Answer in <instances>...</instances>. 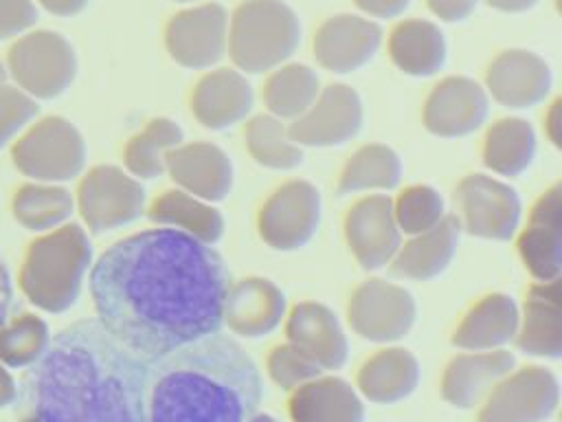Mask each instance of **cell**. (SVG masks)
<instances>
[{
	"mask_svg": "<svg viewBox=\"0 0 562 422\" xmlns=\"http://www.w3.org/2000/svg\"><path fill=\"white\" fill-rule=\"evenodd\" d=\"M382 44V29L360 15L327 18L314 35L316 62L336 75L353 73L367 66Z\"/></svg>",
	"mask_w": 562,
	"mask_h": 422,
	"instance_id": "cell-18",
	"label": "cell"
},
{
	"mask_svg": "<svg viewBox=\"0 0 562 422\" xmlns=\"http://www.w3.org/2000/svg\"><path fill=\"white\" fill-rule=\"evenodd\" d=\"M143 209L145 191L140 182L119 167H94L79 185V211L94 233L127 224L136 220Z\"/></svg>",
	"mask_w": 562,
	"mask_h": 422,
	"instance_id": "cell-14",
	"label": "cell"
},
{
	"mask_svg": "<svg viewBox=\"0 0 562 422\" xmlns=\"http://www.w3.org/2000/svg\"><path fill=\"white\" fill-rule=\"evenodd\" d=\"M288 343L310 356L323 371L340 369L349 358L347 334L338 316L323 303L301 301L285 319Z\"/></svg>",
	"mask_w": 562,
	"mask_h": 422,
	"instance_id": "cell-21",
	"label": "cell"
},
{
	"mask_svg": "<svg viewBox=\"0 0 562 422\" xmlns=\"http://www.w3.org/2000/svg\"><path fill=\"white\" fill-rule=\"evenodd\" d=\"M165 171L182 191L206 202H222L233 189V163L213 143L193 141L173 147Z\"/></svg>",
	"mask_w": 562,
	"mask_h": 422,
	"instance_id": "cell-20",
	"label": "cell"
},
{
	"mask_svg": "<svg viewBox=\"0 0 562 422\" xmlns=\"http://www.w3.org/2000/svg\"><path fill=\"white\" fill-rule=\"evenodd\" d=\"M301 44V22L281 0H246L231 15L228 55L250 75L288 62Z\"/></svg>",
	"mask_w": 562,
	"mask_h": 422,
	"instance_id": "cell-4",
	"label": "cell"
},
{
	"mask_svg": "<svg viewBox=\"0 0 562 422\" xmlns=\"http://www.w3.org/2000/svg\"><path fill=\"white\" fill-rule=\"evenodd\" d=\"M490 110L485 88L470 77H446L428 95L424 125L441 138H459L476 132Z\"/></svg>",
	"mask_w": 562,
	"mask_h": 422,
	"instance_id": "cell-16",
	"label": "cell"
},
{
	"mask_svg": "<svg viewBox=\"0 0 562 422\" xmlns=\"http://www.w3.org/2000/svg\"><path fill=\"white\" fill-rule=\"evenodd\" d=\"M402 180V160L389 145L369 143L353 152L338 178V196L358 191H389Z\"/></svg>",
	"mask_w": 562,
	"mask_h": 422,
	"instance_id": "cell-33",
	"label": "cell"
},
{
	"mask_svg": "<svg viewBox=\"0 0 562 422\" xmlns=\"http://www.w3.org/2000/svg\"><path fill=\"white\" fill-rule=\"evenodd\" d=\"M419 360L404 347H384L358 369V391L375 404H395L419 385Z\"/></svg>",
	"mask_w": 562,
	"mask_h": 422,
	"instance_id": "cell-29",
	"label": "cell"
},
{
	"mask_svg": "<svg viewBox=\"0 0 562 422\" xmlns=\"http://www.w3.org/2000/svg\"><path fill=\"white\" fill-rule=\"evenodd\" d=\"M520 352L540 358L562 356V286L560 279L536 281L529 288L518 332L514 336Z\"/></svg>",
	"mask_w": 562,
	"mask_h": 422,
	"instance_id": "cell-25",
	"label": "cell"
},
{
	"mask_svg": "<svg viewBox=\"0 0 562 422\" xmlns=\"http://www.w3.org/2000/svg\"><path fill=\"white\" fill-rule=\"evenodd\" d=\"M321 193L307 180H288L259 211V235L274 251H299L321 224Z\"/></svg>",
	"mask_w": 562,
	"mask_h": 422,
	"instance_id": "cell-10",
	"label": "cell"
},
{
	"mask_svg": "<svg viewBox=\"0 0 562 422\" xmlns=\"http://www.w3.org/2000/svg\"><path fill=\"white\" fill-rule=\"evenodd\" d=\"M37 20V9L31 0H0V40L18 35Z\"/></svg>",
	"mask_w": 562,
	"mask_h": 422,
	"instance_id": "cell-41",
	"label": "cell"
},
{
	"mask_svg": "<svg viewBox=\"0 0 562 422\" xmlns=\"http://www.w3.org/2000/svg\"><path fill=\"white\" fill-rule=\"evenodd\" d=\"M560 404L555 374L540 365L512 369L487 393L476 422H544Z\"/></svg>",
	"mask_w": 562,
	"mask_h": 422,
	"instance_id": "cell-6",
	"label": "cell"
},
{
	"mask_svg": "<svg viewBox=\"0 0 562 422\" xmlns=\"http://www.w3.org/2000/svg\"><path fill=\"white\" fill-rule=\"evenodd\" d=\"M520 312L509 295L492 292L474 303L452 334V345L468 352L503 349L518 332Z\"/></svg>",
	"mask_w": 562,
	"mask_h": 422,
	"instance_id": "cell-26",
	"label": "cell"
},
{
	"mask_svg": "<svg viewBox=\"0 0 562 422\" xmlns=\"http://www.w3.org/2000/svg\"><path fill=\"white\" fill-rule=\"evenodd\" d=\"M285 316V295L266 277H246L228 286L224 323L244 338H261L274 332Z\"/></svg>",
	"mask_w": 562,
	"mask_h": 422,
	"instance_id": "cell-22",
	"label": "cell"
},
{
	"mask_svg": "<svg viewBox=\"0 0 562 422\" xmlns=\"http://www.w3.org/2000/svg\"><path fill=\"white\" fill-rule=\"evenodd\" d=\"M538 138L529 121L507 116L492 123L483 143V163L498 176H520L536 158Z\"/></svg>",
	"mask_w": 562,
	"mask_h": 422,
	"instance_id": "cell-31",
	"label": "cell"
},
{
	"mask_svg": "<svg viewBox=\"0 0 562 422\" xmlns=\"http://www.w3.org/2000/svg\"><path fill=\"white\" fill-rule=\"evenodd\" d=\"M171 59L184 68L202 70L215 66L228 48V15L217 2L176 13L165 29Z\"/></svg>",
	"mask_w": 562,
	"mask_h": 422,
	"instance_id": "cell-12",
	"label": "cell"
},
{
	"mask_svg": "<svg viewBox=\"0 0 562 422\" xmlns=\"http://www.w3.org/2000/svg\"><path fill=\"white\" fill-rule=\"evenodd\" d=\"M182 145V130L171 119H154L125 147V165L138 178H156L167 169V154Z\"/></svg>",
	"mask_w": 562,
	"mask_h": 422,
	"instance_id": "cell-36",
	"label": "cell"
},
{
	"mask_svg": "<svg viewBox=\"0 0 562 422\" xmlns=\"http://www.w3.org/2000/svg\"><path fill=\"white\" fill-rule=\"evenodd\" d=\"M261 396L255 360L217 332L149 360V422H248Z\"/></svg>",
	"mask_w": 562,
	"mask_h": 422,
	"instance_id": "cell-3",
	"label": "cell"
},
{
	"mask_svg": "<svg viewBox=\"0 0 562 422\" xmlns=\"http://www.w3.org/2000/svg\"><path fill=\"white\" fill-rule=\"evenodd\" d=\"M356 7L373 18H397L402 15L411 0H353Z\"/></svg>",
	"mask_w": 562,
	"mask_h": 422,
	"instance_id": "cell-43",
	"label": "cell"
},
{
	"mask_svg": "<svg viewBox=\"0 0 562 422\" xmlns=\"http://www.w3.org/2000/svg\"><path fill=\"white\" fill-rule=\"evenodd\" d=\"M13 79L35 97H57L75 79L77 59L72 46L53 31H35L9 48Z\"/></svg>",
	"mask_w": 562,
	"mask_h": 422,
	"instance_id": "cell-7",
	"label": "cell"
},
{
	"mask_svg": "<svg viewBox=\"0 0 562 422\" xmlns=\"http://www.w3.org/2000/svg\"><path fill=\"white\" fill-rule=\"evenodd\" d=\"M11 299H13V286H11V275L7 270V264L0 257V330L9 319L11 310Z\"/></svg>",
	"mask_w": 562,
	"mask_h": 422,
	"instance_id": "cell-44",
	"label": "cell"
},
{
	"mask_svg": "<svg viewBox=\"0 0 562 422\" xmlns=\"http://www.w3.org/2000/svg\"><path fill=\"white\" fill-rule=\"evenodd\" d=\"M288 409L292 422H364L362 398L336 376H318L296 387Z\"/></svg>",
	"mask_w": 562,
	"mask_h": 422,
	"instance_id": "cell-28",
	"label": "cell"
},
{
	"mask_svg": "<svg viewBox=\"0 0 562 422\" xmlns=\"http://www.w3.org/2000/svg\"><path fill=\"white\" fill-rule=\"evenodd\" d=\"M457 200L461 229L470 235L496 242L514 237L520 224L522 204L516 189L507 182L487 174H470L459 182Z\"/></svg>",
	"mask_w": 562,
	"mask_h": 422,
	"instance_id": "cell-9",
	"label": "cell"
},
{
	"mask_svg": "<svg viewBox=\"0 0 562 422\" xmlns=\"http://www.w3.org/2000/svg\"><path fill=\"white\" fill-rule=\"evenodd\" d=\"M362 119L360 95L347 84H331L321 88L314 103L288 125V132L299 147H338L360 132Z\"/></svg>",
	"mask_w": 562,
	"mask_h": 422,
	"instance_id": "cell-11",
	"label": "cell"
},
{
	"mask_svg": "<svg viewBox=\"0 0 562 422\" xmlns=\"http://www.w3.org/2000/svg\"><path fill=\"white\" fill-rule=\"evenodd\" d=\"M72 198L61 187H22L15 196V215L31 229H48L66 220Z\"/></svg>",
	"mask_w": 562,
	"mask_h": 422,
	"instance_id": "cell-38",
	"label": "cell"
},
{
	"mask_svg": "<svg viewBox=\"0 0 562 422\" xmlns=\"http://www.w3.org/2000/svg\"><path fill=\"white\" fill-rule=\"evenodd\" d=\"M176 2H191V0H176Z\"/></svg>",
	"mask_w": 562,
	"mask_h": 422,
	"instance_id": "cell-50",
	"label": "cell"
},
{
	"mask_svg": "<svg viewBox=\"0 0 562 422\" xmlns=\"http://www.w3.org/2000/svg\"><path fill=\"white\" fill-rule=\"evenodd\" d=\"M248 422H279V420H274V418H270V415H255V418H250Z\"/></svg>",
	"mask_w": 562,
	"mask_h": 422,
	"instance_id": "cell-48",
	"label": "cell"
},
{
	"mask_svg": "<svg viewBox=\"0 0 562 422\" xmlns=\"http://www.w3.org/2000/svg\"><path fill=\"white\" fill-rule=\"evenodd\" d=\"M35 112L37 106L33 103V99H29L24 92L11 86H0V145L15 127L26 123Z\"/></svg>",
	"mask_w": 562,
	"mask_h": 422,
	"instance_id": "cell-40",
	"label": "cell"
},
{
	"mask_svg": "<svg viewBox=\"0 0 562 422\" xmlns=\"http://www.w3.org/2000/svg\"><path fill=\"white\" fill-rule=\"evenodd\" d=\"M485 86V92H490L501 106L509 110H527L547 99L553 86V75L538 53L512 48L492 59Z\"/></svg>",
	"mask_w": 562,
	"mask_h": 422,
	"instance_id": "cell-17",
	"label": "cell"
},
{
	"mask_svg": "<svg viewBox=\"0 0 562 422\" xmlns=\"http://www.w3.org/2000/svg\"><path fill=\"white\" fill-rule=\"evenodd\" d=\"M428 9L443 22H461L470 18L479 0H426Z\"/></svg>",
	"mask_w": 562,
	"mask_h": 422,
	"instance_id": "cell-42",
	"label": "cell"
},
{
	"mask_svg": "<svg viewBox=\"0 0 562 422\" xmlns=\"http://www.w3.org/2000/svg\"><path fill=\"white\" fill-rule=\"evenodd\" d=\"M516 367V356L507 349L468 352L454 356L441 378V398L457 409H472Z\"/></svg>",
	"mask_w": 562,
	"mask_h": 422,
	"instance_id": "cell-24",
	"label": "cell"
},
{
	"mask_svg": "<svg viewBox=\"0 0 562 422\" xmlns=\"http://www.w3.org/2000/svg\"><path fill=\"white\" fill-rule=\"evenodd\" d=\"M518 253L536 281L562 275V185L549 187L529 213L518 237Z\"/></svg>",
	"mask_w": 562,
	"mask_h": 422,
	"instance_id": "cell-19",
	"label": "cell"
},
{
	"mask_svg": "<svg viewBox=\"0 0 562 422\" xmlns=\"http://www.w3.org/2000/svg\"><path fill=\"white\" fill-rule=\"evenodd\" d=\"M90 255V242L77 224L33 242L22 270L24 292L46 310H66L79 295Z\"/></svg>",
	"mask_w": 562,
	"mask_h": 422,
	"instance_id": "cell-5",
	"label": "cell"
},
{
	"mask_svg": "<svg viewBox=\"0 0 562 422\" xmlns=\"http://www.w3.org/2000/svg\"><path fill=\"white\" fill-rule=\"evenodd\" d=\"M4 79V68H2V64H0V81Z\"/></svg>",
	"mask_w": 562,
	"mask_h": 422,
	"instance_id": "cell-49",
	"label": "cell"
},
{
	"mask_svg": "<svg viewBox=\"0 0 562 422\" xmlns=\"http://www.w3.org/2000/svg\"><path fill=\"white\" fill-rule=\"evenodd\" d=\"M149 218L162 226L189 233L202 244L213 246L224 235L222 213L206 200H200L182 189L165 191L149 207Z\"/></svg>",
	"mask_w": 562,
	"mask_h": 422,
	"instance_id": "cell-32",
	"label": "cell"
},
{
	"mask_svg": "<svg viewBox=\"0 0 562 422\" xmlns=\"http://www.w3.org/2000/svg\"><path fill=\"white\" fill-rule=\"evenodd\" d=\"M318 75L305 64H281L263 86L268 112L281 121L299 119L318 97Z\"/></svg>",
	"mask_w": 562,
	"mask_h": 422,
	"instance_id": "cell-34",
	"label": "cell"
},
{
	"mask_svg": "<svg viewBox=\"0 0 562 422\" xmlns=\"http://www.w3.org/2000/svg\"><path fill=\"white\" fill-rule=\"evenodd\" d=\"M345 237L364 270H380L393 262L402 246L393 200L384 193L360 198L345 218Z\"/></svg>",
	"mask_w": 562,
	"mask_h": 422,
	"instance_id": "cell-15",
	"label": "cell"
},
{
	"mask_svg": "<svg viewBox=\"0 0 562 422\" xmlns=\"http://www.w3.org/2000/svg\"><path fill=\"white\" fill-rule=\"evenodd\" d=\"M244 136L250 156L268 169L288 171L303 163V147L292 141L288 125L272 114L252 116Z\"/></svg>",
	"mask_w": 562,
	"mask_h": 422,
	"instance_id": "cell-35",
	"label": "cell"
},
{
	"mask_svg": "<svg viewBox=\"0 0 562 422\" xmlns=\"http://www.w3.org/2000/svg\"><path fill=\"white\" fill-rule=\"evenodd\" d=\"M393 64L411 77L437 75L448 57L443 33L428 20H404L389 35Z\"/></svg>",
	"mask_w": 562,
	"mask_h": 422,
	"instance_id": "cell-30",
	"label": "cell"
},
{
	"mask_svg": "<svg viewBox=\"0 0 562 422\" xmlns=\"http://www.w3.org/2000/svg\"><path fill=\"white\" fill-rule=\"evenodd\" d=\"M15 165L42 180H66L79 174L86 158L81 134L59 116L40 121L13 149Z\"/></svg>",
	"mask_w": 562,
	"mask_h": 422,
	"instance_id": "cell-13",
	"label": "cell"
},
{
	"mask_svg": "<svg viewBox=\"0 0 562 422\" xmlns=\"http://www.w3.org/2000/svg\"><path fill=\"white\" fill-rule=\"evenodd\" d=\"M560 106H562V101L555 99L547 114V134L555 147H560V143H562V112H560L562 108Z\"/></svg>",
	"mask_w": 562,
	"mask_h": 422,
	"instance_id": "cell-45",
	"label": "cell"
},
{
	"mask_svg": "<svg viewBox=\"0 0 562 422\" xmlns=\"http://www.w3.org/2000/svg\"><path fill=\"white\" fill-rule=\"evenodd\" d=\"M461 237V222L457 215H443L432 229L411 235L395 253L391 268L404 279L428 281L439 277L452 262Z\"/></svg>",
	"mask_w": 562,
	"mask_h": 422,
	"instance_id": "cell-27",
	"label": "cell"
},
{
	"mask_svg": "<svg viewBox=\"0 0 562 422\" xmlns=\"http://www.w3.org/2000/svg\"><path fill=\"white\" fill-rule=\"evenodd\" d=\"M37 2L55 15H75L88 4V0H37Z\"/></svg>",
	"mask_w": 562,
	"mask_h": 422,
	"instance_id": "cell-46",
	"label": "cell"
},
{
	"mask_svg": "<svg viewBox=\"0 0 562 422\" xmlns=\"http://www.w3.org/2000/svg\"><path fill=\"white\" fill-rule=\"evenodd\" d=\"M540 0H487V4L503 13H522L538 4Z\"/></svg>",
	"mask_w": 562,
	"mask_h": 422,
	"instance_id": "cell-47",
	"label": "cell"
},
{
	"mask_svg": "<svg viewBox=\"0 0 562 422\" xmlns=\"http://www.w3.org/2000/svg\"><path fill=\"white\" fill-rule=\"evenodd\" d=\"M351 330L371 343L402 341L415 325L417 303L413 295L384 279L362 281L347 306Z\"/></svg>",
	"mask_w": 562,
	"mask_h": 422,
	"instance_id": "cell-8",
	"label": "cell"
},
{
	"mask_svg": "<svg viewBox=\"0 0 562 422\" xmlns=\"http://www.w3.org/2000/svg\"><path fill=\"white\" fill-rule=\"evenodd\" d=\"M228 268L220 253L165 226L112 244L92 266L97 319L145 360L220 332Z\"/></svg>",
	"mask_w": 562,
	"mask_h": 422,
	"instance_id": "cell-1",
	"label": "cell"
},
{
	"mask_svg": "<svg viewBox=\"0 0 562 422\" xmlns=\"http://www.w3.org/2000/svg\"><path fill=\"white\" fill-rule=\"evenodd\" d=\"M255 103L252 88L244 73L235 68H217L206 73L191 95L195 119L213 132L241 123Z\"/></svg>",
	"mask_w": 562,
	"mask_h": 422,
	"instance_id": "cell-23",
	"label": "cell"
},
{
	"mask_svg": "<svg viewBox=\"0 0 562 422\" xmlns=\"http://www.w3.org/2000/svg\"><path fill=\"white\" fill-rule=\"evenodd\" d=\"M147 376L149 360L83 319L44 345L26 393L37 422H149Z\"/></svg>",
	"mask_w": 562,
	"mask_h": 422,
	"instance_id": "cell-2",
	"label": "cell"
},
{
	"mask_svg": "<svg viewBox=\"0 0 562 422\" xmlns=\"http://www.w3.org/2000/svg\"><path fill=\"white\" fill-rule=\"evenodd\" d=\"M268 374L285 391H294L296 387L323 376V369L305 356L301 349H296L290 343L277 345L268 356Z\"/></svg>",
	"mask_w": 562,
	"mask_h": 422,
	"instance_id": "cell-39",
	"label": "cell"
},
{
	"mask_svg": "<svg viewBox=\"0 0 562 422\" xmlns=\"http://www.w3.org/2000/svg\"><path fill=\"white\" fill-rule=\"evenodd\" d=\"M393 213L402 233L419 235L443 220L446 204L435 187L413 185L397 196L393 202Z\"/></svg>",
	"mask_w": 562,
	"mask_h": 422,
	"instance_id": "cell-37",
	"label": "cell"
}]
</instances>
